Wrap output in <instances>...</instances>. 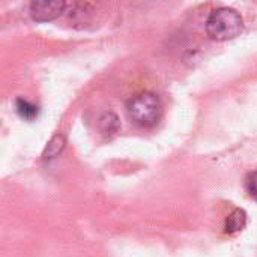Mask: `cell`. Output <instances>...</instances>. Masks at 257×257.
Wrapping results in <instances>:
<instances>
[{
    "label": "cell",
    "mask_w": 257,
    "mask_h": 257,
    "mask_svg": "<svg viewBox=\"0 0 257 257\" xmlns=\"http://www.w3.org/2000/svg\"><path fill=\"white\" fill-rule=\"evenodd\" d=\"M244 29L241 14L227 6L214 9L206 20V33L214 41H229L236 38Z\"/></svg>",
    "instance_id": "6da1fadb"
},
{
    "label": "cell",
    "mask_w": 257,
    "mask_h": 257,
    "mask_svg": "<svg viewBox=\"0 0 257 257\" xmlns=\"http://www.w3.org/2000/svg\"><path fill=\"white\" fill-rule=\"evenodd\" d=\"M126 111L130 119L143 128L154 126L163 113L160 98L152 92H140L126 102Z\"/></svg>",
    "instance_id": "7a4b0ae2"
},
{
    "label": "cell",
    "mask_w": 257,
    "mask_h": 257,
    "mask_svg": "<svg viewBox=\"0 0 257 257\" xmlns=\"http://www.w3.org/2000/svg\"><path fill=\"white\" fill-rule=\"evenodd\" d=\"M68 3L65 2H32L30 6H29V12H30V17L35 20V21H53L56 20L57 17H60L65 9H66Z\"/></svg>",
    "instance_id": "3957f363"
},
{
    "label": "cell",
    "mask_w": 257,
    "mask_h": 257,
    "mask_svg": "<svg viewBox=\"0 0 257 257\" xmlns=\"http://www.w3.org/2000/svg\"><path fill=\"white\" fill-rule=\"evenodd\" d=\"M98 128L104 136H114L120 128V120L113 111H105L98 120Z\"/></svg>",
    "instance_id": "277c9868"
},
{
    "label": "cell",
    "mask_w": 257,
    "mask_h": 257,
    "mask_svg": "<svg viewBox=\"0 0 257 257\" xmlns=\"http://www.w3.org/2000/svg\"><path fill=\"white\" fill-rule=\"evenodd\" d=\"M247 224V214L244 209H235L227 218H226V224H224V229H226V233H236V232H241Z\"/></svg>",
    "instance_id": "5b68a950"
},
{
    "label": "cell",
    "mask_w": 257,
    "mask_h": 257,
    "mask_svg": "<svg viewBox=\"0 0 257 257\" xmlns=\"http://www.w3.org/2000/svg\"><path fill=\"white\" fill-rule=\"evenodd\" d=\"M65 145H66V140L62 134H56L48 143H47V148L42 154V158L47 161V160H53L56 158L63 149H65Z\"/></svg>",
    "instance_id": "8992f818"
},
{
    "label": "cell",
    "mask_w": 257,
    "mask_h": 257,
    "mask_svg": "<svg viewBox=\"0 0 257 257\" xmlns=\"http://www.w3.org/2000/svg\"><path fill=\"white\" fill-rule=\"evenodd\" d=\"M15 108H17V113L26 119V120H33L36 116H38V107L32 102H29L27 99H23V98H18L15 101Z\"/></svg>",
    "instance_id": "52a82bcc"
},
{
    "label": "cell",
    "mask_w": 257,
    "mask_h": 257,
    "mask_svg": "<svg viewBox=\"0 0 257 257\" xmlns=\"http://www.w3.org/2000/svg\"><path fill=\"white\" fill-rule=\"evenodd\" d=\"M245 190L251 199L257 202V172H251L245 178Z\"/></svg>",
    "instance_id": "ba28073f"
}]
</instances>
